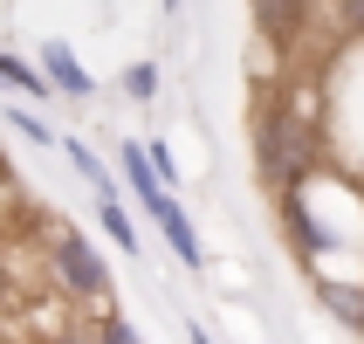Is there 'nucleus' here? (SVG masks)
I'll return each mask as SVG.
<instances>
[{
  "mask_svg": "<svg viewBox=\"0 0 364 344\" xmlns=\"http://www.w3.org/2000/svg\"><path fill=\"white\" fill-rule=\"evenodd\" d=\"M255 165H262L268 186H303L309 165H316L309 124L289 118V110H262V124H255Z\"/></svg>",
  "mask_w": 364,
  "mask_h": 344,
  "instance_id": "nucleus-1",
  "label": "nucleus"
},
{
  "mask_svg": "<svg viewBox=\"0 0 364 344\" xmlns=\"http://www.w3.org/2000/svg\"><path fill=\"white\" fill-rule=\"evenodd\" d=\"M41 76H48V90H62V97H90V90H97L69 41H41Z\"/></svg>",
  "mask_w": 364,
  "mask_h": 344,
  "instance_id": "nucleus-4",
  "label": "nucleus"
},
{
  "mask_svg": "<svg viewBox=\"0 0 364 344\" xmlns=\"http://www.w3.org/2000/svg\"><path fill=\"white\" fill-rule=\"evenodd\" d=\"M35 344H90V330H41Z\"/></svg>",
  "mask_w": 364,
  "mask_h": 344,
  "instance_id": "nucleus-14",
  "label": "nucleus"
},
{
  "mask_svg": "<svg viewBox=\"0 0 364 344\" xmlns=\"http://www.w3.org/2000/svg\"><path fill=\"white\" fill-rule=\"evenodd\" d=\"M151 221H159V234L172 241V255H179L186 269H206V248H200V234H193V221H186V207L172 200V193H159V200L144 207Z\"/></svg>",
  "mask_w": 364,
  "mask_h": 344,
  "instance_id": "nucleus-3",
  "label": "nucleus"
},
{
  "mask_svg": "<svg viewBox=\"0 0 364 344\" xmlns=\"http://www.w3.org/2000/svg\"><path fill=\"white\" fill-rule=\"evenodd\" d=\"M165 7H179V0H165Z\"/></svg>",
  "mask_w": 364,
  "mask_h": 344,
  "instance_id": "nucleus-17",
  "label": "nucleus"
},
{
  "mask_svg": "<svg viewBox=\"0 0 364 344\" xmlns=\"http://www.w3.org/2000/svg\"><path fill=\"white\" fill-rule=\"evenodd\" d=\"M303 14H309V0H255V28L275 48H289V41L303 35Z\"/></svg>",
  "mask_w": 364,
  "mask_h": 344,
  "instance_id": "nucleus-5",
  "label": "nucleus"
},
{
  "mask_svg": "<svg viewBox=\"0 0 364 344\" xmlns=\"http://www.w3.org/2000/svg\"><path fill=\"white\" fill-rule=\"evenodd\" d=\"M14 303V262H7V255H0V310Z\"/></svg>",
  "mask_w": 364,
  "mask_h": 344,
  "instance_id": "nucleus-15",
  "label": "nucleus"
},
{
  "mask_svg": "<svg viewBox=\"0 0 364 344\" xmlns=\"http://www.w3.org/2000/svg\"><path fill=\"white\" fill-rule=\"evenodd\" d=\"M97 221H103V234H117V248H124V255H138V234H131V214L117 207V186H110V179L97 186Z\"/></svg>",
  "mask_w": 364,
  "mask_h": 344,
  "instance_id": "nucleus-7",
  "label": "nucleus"
},
{
  "mask_svg": "<svg viewBox=\"0 0 364 344\" xmlns=\"http://www.w3.org/2000/svg\"><path fill=\"white\" fill-rule=\"evenodd\" d=\"M0 83H7V90H21V97H48V76H41V69H28V62H14V56H0Z\"/></svg>",
  "mask_w": 364,
  "mask_h": 344,
  "instance_id": "nucleus-10",
  "label": "nucleus"
},
{
  "mask_svg": "<svg viewBox=\"0 0 364 344\" xmlns=\"http://www.w3.org/2000/svg\"><path fill=\"white\" fill-rule=\"evenodd\" d=\"M117 165H124V179H131V193H138V207H151L159 193H172V186L151 172V159H144V145H117Z\"/></svg>",
  "mask_w": 364,
  "mask_h": 344,
  "instance_id": "nucleus-6",
  "label": "nucleus"
},
{
  "mask_svg": "<svg viewBox=\"0 0 364 344\" xmlns=\"http://www.w3.org/2000/svg\"><path fill=\"white\" fill-rule=\"evenodd\" d=\"M124 97H131V103L159 97V62H131V69H124Z\"/></svg>",
  "mask_w": 364,
  "mask_h": 344,
  "instance_id": "nucleus-11",
  "label": "nucleus"
},
{
  "mask_svg": "<svg viewBox=\"0 0 364 344\" xmlns=\"http://www.w3.org/2000/svg\"><path fill=\"white\" fill-rule=\"evenodd\" d=\"M337 28L344 35H364V0H337Z\"/></svg>",
  "mask_w": 364,
  "mask_h": 344,
  "instance_id": "nucleus-13",
  "label": "nucleus"
},
{
  "mask_svg": "<svg viewBox=\"0 0 364 344\" xmlns=\"http://www.w3.org/2000/svg\"><path fill=\"white\" fill-rule=\"evenodd\" d=\"M90 344H144V330L124 317V310H103L97 317V330H90Z\"/></svg>",
  "mask_w": 364,
  "mask_h": 344,
  "instance_id": "nucleus-9",
  "label": "nucleus"
},
{
  "mask_svg": "<svg viewBox=\"0 0 364 344\" xmlns=\"http://www.w3.org/2000/svg\"><path fill=\"white\" fill-rule=\"evenodd\" d=\"M48 276H55V289L76 296V303H103V296H110V269L97 262V248L82 241L76 227H62L55 241H48Z\"/></svg>",
  "mask_w": 364,
  "mask_h": 344,
  "instance_id": "nucleus-2",
  "label": "nucleus"
},
{
  "mask_svg": "<svg viewBox=\"0 0 364 344\" xmlns=\"http://www.w3.org/2000/svg\"><path fill=\"white\" fill-rule=\"evenodd\" d=\"M62 152H69V159H76V172L90 186H103V165H97V152H90V145H76V138H62Z\"/></svg>",
  "mask_w": 364,
  "mask_h": 344,
  "instance_id": "nucleus-12",
  "label": "nucleus"
},
{
  "mask_svg": "<svg viewBox=\"0 0 364 344\" xmlns=\"http://www.w3.org/2000/svg\"><path fill=\"white\" fill-rule=\"evenodd\" d=\"M323 310H337V324L364 330V289H350V283H323Z\"/></svg>",
  "mask_w": 364,
  "mask_h": 344,
  "instance_id": "nucleus-8",
  "label": "nucleus"
},
{
  "mask_svg": "<svg viewBox=\"0 0 364 344\" xmlns=\"http://www.w3.org/2000/svg\"><path fill=\"white\" fill-rule=\"evenodd\" d=\"M186 338H193V344H213V338H206V330H200V324H193V330H186Z\"/></svg>",
  "mask_w": 364,
  "mask_h": 344,
  "instance_id": "nucleus-16",
  "label": "nucleus"
}]
</instances>
